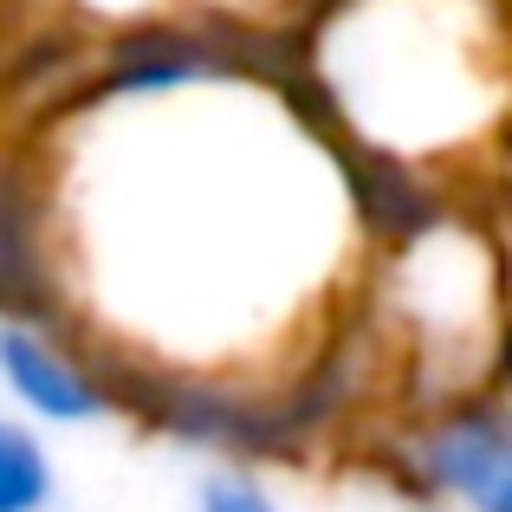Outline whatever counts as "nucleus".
<instances>
[{
	"instance_id": "nucleus-2",
	"label": "nucleus",
	"mask_w": 512,
	"mask_h": 512,
	"mask_svg": "<svg viewBox=\"0 0 512 512\" xmlns=\"http://www.w3.org/2000/svg\"><path fill=\"white\" fill-rule=\"evenodd\" d=\"M292 78L350 163L448 182L512 130V0H312Z\"/></svg>"
},
{
	"instance_id": "nucleus-10",
	"label": "nucleus",
	"mask_w": 512,
	"mask_h": 512,
	"mask_svg": "<svg viewBox=\"0 0 512 512\" xmlns=\"http://www.w3.org/2000/svg\"><path fill=\"white\" fill-rule=\"evenodd\" d=\"M493 240H500V286H506V312H512V221H493Z\"/></svg>"
},
{
	"instance_id": "nucleus-1",
	"label": "nucleus",
	"mask_w": 512,
	"mask_h": 512,
	"mask_svg": "<svg viewBox=\"0 0 512 512\" xmlns=\"http://www.w3.org/2000/svg\"><path fill=\"white\" fill-rule=\"evenodd\" d=\"M52 305L156 383L260 389L370 273L350 150L299 78L234 52L227 20L130 26L46 156Z\"/></svg>"
},
{
	"instance_id": "nucleus-7",
	"label": "nucleus",
	"mask_w": 512,
	"mask_h": 512,
	"mask_svg": "<svg viewBox=\"0 0 512 512\" xmlns=\"http://www.w3.org/2000/svg\"><path fill=\"white\" fill-rule=\"evenodd\" d=\"M195 512H292L253 461H214L195 480Z\"/></svg>"
},
{
	"instance_id": "nucleus-9",
	"label": "nucleus",
	"mask_w": 512,
	"mask_h": 512,
	"mask_svg": "<svg viewBox=\"0 0 512 512\" xmlns=\"http://www.w3.org/2000/svg\"><path fill=\"white\" fill-rule=\"evenodd\" d=\"M487 389L500 402H512V325H506V338H500V350H493V370H487Z\"/></svg>"
},
{
	"instance_id": "nucleus-8",
	"label": "nucleus",
	"mask_w": 512,
	"mask_h": 512,
	"mask_svg": "<svg viewBox=\"0 0 512 512\" xmlns=\"http://www.w3.org/2000/svg\"><path fill=\"white\" fill-rule=\"evenodd\" d=\"M98 7H104V0H98ZM111 13H130L137 26H150V20H227V26H234L240 20L234 0H111Z\"/></svg>"
},
{
	"instance_id": "nucleus-4",
	"label": "nucleus",
	"mask_w": 512,
	"mask_h": 512,
	"mask_svg": "<svg viewBox=\"0 0 512 512\" xmlns=\"http://www.w3.org/2000/svg\"><path fill=\"white\" fill-rule=\"evenodd\" d=\"M389 467L435 512H512V402L474 389L409 409L389 435Z\"/></svg>"
},
{
	"instance_id": "nucleus-5",
	"label": "nucleus",
	"mask_w": 512,
	"mask_h": 512,
	"mask_svg": "<svg viewBox=\"0 0 512 512\" xmlns=\"http://www.w3.org/2000/svg\"><path fill=\"white\" fill-rule=\"evenodd\" d=\"M0 402L33 428H98L130 409V383L59 305L0 312Z\"/></svg>"
},
{
	"instance_id": "nucleus-3",
	"label": "nucleus",
	"mask_w": 512,
	"mask_h": 512,
	"mask_svg": "<svg viewBox=\"0 0 512 512\" xmlns=\"http://www.w3.org/2000/svg\"><path fill=\"white\" fill-rule=\"evenodd\" d=\"M363 318L389 344L409 409L487 389L493 350L512 325L493 221L441 208L415 234L376 247L363 273Z\"/></svg>"
},
{
	"instance_id": "nucleus-6",
	"label": "nucleus",
	"mask_w": 512,
	"mask_h": 512,
	"mask_svg": "<svg viewBox=\"0 0 512 512\" xmlns=\"http://www.w3.org/2000/svg\"><path fill=\"white\" fill-rule=\"evenodd\" d=\"M59 493V467L33 422L0 409V512H46Z\"/></svg>"
}]
</instances>
